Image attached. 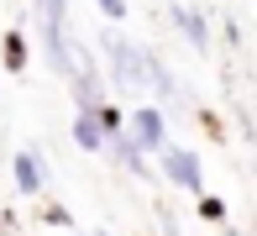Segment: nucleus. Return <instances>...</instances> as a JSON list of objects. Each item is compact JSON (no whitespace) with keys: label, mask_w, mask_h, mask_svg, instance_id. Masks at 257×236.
I'll list each match as a JSON object with an SVG mask.
<instances>
[{"label":"nucleus","mask_w":257,"mask_h":236,"mask_svg":"<svg viewBox=\"0 0 257 236\" xmlns=\"http://www.w3.org/2000/svg\"><path fill=\"white\" fill-rule=\"evenodd\" d=\"M163 168H168V179H173V184L189 189V194H205V179H200V163H194V152L168 147V152H163Z\"/></svg>","instance_id":"1"},{"label":"nucleus","mask_w":257,"mask_h":236,"mask_svg":"<svg viewBox=\"0 0 257 236\" xmlns=\"http://www.w3.org/2000/svg\"><path fill=\"white\" fill-rule=\"evenodd\" d=\"M126 132L142 142V147H163V115H158V110H137Z\"/></svg>","instance_id":"2"},{"label":"nucleus","mask_w":257,"mask_h":236,"mask_svg":"<svg viewBox=\"0 0 257 236\" xmlns=\"http://www.w3.org/2000/svg\"><path fill=\"white\" fill-rule=\"evenodd\" d=\"M74 142H79V147H89V152L105 147V126H100L95 110H79V115H74Z\"/></svg>","instance_id":"3"},{"label":"nucleus","mask_w":257,"mask_h":236,"mask_svg":"<svg viewBox=\"0 0 257 236\" xmlns=\"http://www.w3.org/2000/svg\"><path fill=\"white\" fill-rule=\"evenodd\" d=\"M110 147H115V158H121L126 168H132V173H147V158H142V142H137L132 132H126V126H121V132H115V137H110Z\"/></svg>","instance_id":"4"},{"label":"nucleus","mask_w":257,"mask_h":236,"mask_svg":"<svg viewBox=\"0 0 257 236\" xmlns=\"http://www.w3.org/2000/svg\"><path fill=\"white\" fill-rule=\"evenodd\" d=\"M16 184H21V194H37L42 189V163H32L27 152L16 158Z\"/></svg>","instance_id":"5"},{"label":"nucleus","mask_w":257,"mask_h":236,"mask_svg":"<svg viewBox=\"0 0 257 236\" xmlns=\"http://www.w3.org/2000/svg\"><path fill=\"white\" fill-rule=\"evenodd\" d=\"M173 21H179V27H184V37H189L194 47H205V42H210V32H205V21L194 16V11H184V6H173Z\"/></svg>","instance_id":"6"},{"label":"nucleus","mask_w":257,"mask_h":236,"mask_svg":"<svg viewBox=\"0 0 257 236\" xmlns=\"http://www.w3.org/2000/svg\"><path fill=\"white\" fill-rule=\"evenodd\" d=\"M6 68H11V74L27 68V42H21V32H11V37H6Z\"/></svg>","instance_id":"7"},{"label":"nucleus","mask_w":257,"mask_h":236,"mask_svg":"<svg viewBox=\"0 0 257 236\" xmlns=\"http://www.w3.org/2000/svg\"><path fill=\"white\" fill-rule=\"evenodd\" d=\"M100 126H105V137H115V132H121V110H115V105H100Z\"/></svg>","instance_id":"8"},{"label":"nucleus","mask_w":257,"mask_h":236,"mask_svg":"<svg viewBox=\"0 0 257 236\" xmlns=\"http://www.w3.org/2000/svg\"><path fill=\"white\" fill-rule=\"evenodd\" d=\"M200 215L205 220H226V205H220L215 194H200Z\"/></svg>","instance_id":"9"},{"label":"nucleus","mask_w":257,"mask_h":236,"mask_svg":"<svg viewBox=\"0 0 257 236\" xmlns=\"http://www.w3.org/2000/svg\"><path fill=\"white\" fill-rule=\"evenodd\" d=\"M95 6H100L110 21H121V16H126V0H95Z\"/></svg>","instance_id":"10"}]
</instances>
